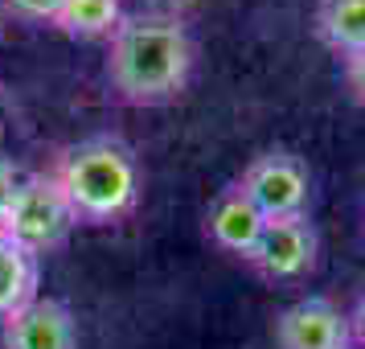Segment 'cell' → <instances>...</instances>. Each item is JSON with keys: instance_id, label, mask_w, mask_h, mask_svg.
<instances>
[{"instance_id": "1", "label": "cell", "mask_w": 365, "mask_h": 349, "mask_svg": "<svg viewBox=\"0 0 365 349\" xmlns=\"http://www.w3.org/2000/svg\"><path fill=\"white\" fill-rule=\"evenodd\" d=\"M107 41V83L123 103L160 107L189 86L193 37L177 17H123Z\"/></svg>"}, {"instance_id": "2", "label": "cell", "mask_w": 365, "mask_h": 349, "mask_svg": "<svg viewBox=\"0 0 365 349\" xmlns=\"http://www.w3.org/2000/svg\"><path fill=\"white\" fill-rule=\"evenodd\" d=\"M50 173L62 185L78 226L123 222L140 201V165L132 148L115 136H91L70 144Z\"/></svg>"}, {"instance_id": "3", "label": "cell", "mask_w": 365, "mask_h": 349, "mask_svg": "<svg viewBox=\"0 0 365 349\" xmlns=\"http://www.w3.org/2000/svg\"><path fill=\"white\" fill-rule=\"evenodd\" d=\"M78 222L70 214V201L62 193V185L53 181V173H29L21 177L17 193H13V206L0 222V231L9 234L13 243L29 251V255H50L70 238Z\"/></svg>"}, {"instance_id": "4", "label": "cell", "mask_w": 365, "mask_h": 349, "mask_svg": "<svg viewBox=\"0 0 365 349\" xmlns=\"http://www.w3.org/2000/svg\"><path fill=\"white\" fill-rule=\"evenodd\" d=\"M242 193L255 201V210L271 222V218H299L308 214V201H312V177L296 152H263L242 168Z\"/></svg>"}, {"instance_id": "5", "label": "cell", "mask_w": 365, "mask_h": 349, "mask_svg": "<svg viewBox=\"0 0 365 349\" xmlns=\"http://www.w3.org/2000/svg\"><path fill=\"white\" fill-rule=\"evenodd\" d=\"M320 255V234H316L312 218H271L259 234L255 251L247 255L250 271L267 283H296L316 267Z\"/></svg>"}, {"instance_id": "6", "label": "cell", "mask_w": 365, "mask_h": 349, "mask_svg": "<svg viewBox=\"0 0 365 349\" xmlns=\"http://www.w3.org/2000/svg\"><path fill=\"white\" fill-rule=\"evenodd\" d=\"M4 349H78V320L66 300L34 296L13 316L0 320Z\"/></svg>"}, {"instance_id": "7", "label": "cell", "mask_w": 365, "mask_h": 349, "mask_svg": "<svg viewBox=\"0 0 365 349\" xmlns=\"http://www.w3.org/2000/svg\"><path fill=\"white\" fill-rule=\"evenodd\" d=\"M349 316L324 296H304L275 320L279 349H349Z\"/></svg>"}, {"instance_id": "8", "label": "cell", "mask_w": 365, "mask_h": 349, "mask_svg": "<svg viewBox=\"0 0 365 349\" xmlns=\"http://www.w3.org/2000/svg\"><path fill=\"white\" fill-rule=\"evenodd\" d=\"M267 218L255 210V201L242 193V185L234 181L226 185L214 201H210V214H205V234L222 255H234L247 263V255L255 251L259 234H263Z\"/></svg>"}, {"instance_id": "9", "label": "cell", "mask_w": 365, "mask_h": 349, "mask_svg": "<svg viewBox=\"0 0 365 349\" xmlns=\"http://www.w3.org/2000/svg\"><path fill=\"white\" fill-rule=\"evenodd\" d=\"M37 288H41V259L0 231V320L41 296Z\"/></svg>"}, {"instance_id": "10", "label": "cell", "mask_w": 365, "mask_h": 349, "mask_svg": "<svg viewBox=\"0 0 365 349\" xmlns=\"http://www.w3.org/2000/svg\"><path fill=\"white\" fill-rule=\"evenodd\" d=\"M316 37L341 58L365 50V0H320L316 4Z\"/></svg>"}, {"instance_id": "11", "label": "cell", "mask_w": 365, "mask_h": 349, "mask_svg": "<svg viewBox=\"0 0 365 349\" xmlns=\"http://www.w3.org/2000/svg\"><path fill=\"white\" fill-rule=\"evenodd\" d=\"M119 25H123V0H62L53 17V29L74 41L111 37Z\"/></svg>"}, {"instance_id": "12", "label": "cell", "mask_w": 365, "mask_h": 349, "mask_svg": "<svg viewBox=\"0 0 365 349\" xmlns=\"http://www.w3.org/2000/svg\"><path fill=\"white\" fill-rule=\"evenodd\" d=\"M4 17L13 21H25V25H53L62 0H0Z\"/></svg>"}, {"instance_id": "13", "label": "cell", "mask_w": 365, "mask_h": 349, "mask_svg": "<svg viewBox=\"0 0 365 349\" xmlns=\"http://www.w3.org/2000/svg\"><path fill=\"white\" fill-rule=\"evenodd\" d=\"M341 62H345V86H349V95L365 107V50L353 54V58H341Z\"/></svg>"}, {"instance_id": "14", "label": "cell", "mask_w": 365, "mask_h": 349, "mask_svg": "<svg viewBox=\"0 0 365 349\" xmlns=\"http://www.w3.org/2000/svg\"><path fill=\"white\" fill-rule=\"evenodd\" d=\"M21 185V173L4 156H0V222H4V214H9V206H13V193H17Z\"/></svg>"}, {"instance_id": "15", "label": "cell", "mask_w": 365, "mask_h": 349, "mask_svg": "<svg viewBox=\"0 0 365 349\" xmlns=\"http://www.w3.org/2000/svg\"><path fill=\"white\" fill-rule=\"evenodd\" d=\"M349 329L361 337V345H365V292L357 296V308H353V316H349Z\"/></svg>"}, {"instance_id": "16", "label": "cell", "mask_w": 365, "mask_h": 349, "mask_svg": "<svg viewBox=\"0 0 365 349\" xmlns=\"http://www.w3.org/2000/svg\"><path fill=\"white\" fill-rule=\"evenodd\" d=\"M0 34H4V9H0Z\"/></svg>"}]
</instances>
